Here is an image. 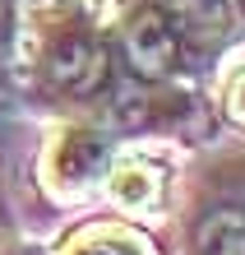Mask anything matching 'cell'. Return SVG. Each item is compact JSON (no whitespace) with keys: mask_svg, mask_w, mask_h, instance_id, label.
Wrapping results in <instances>:
<instances>
[{"mask_svg":"<svg viewBox=\"0 0 245 255\" xmlns=\"http://www.w3.org/2000/svg\"><path fill=\"white\" fill-rule=\"evenodd\" d=\"M227 102H232V112H236L241 121H245V74H241V79L232 84V98H227Z\"/></svg>","mask_w":245,"mask_h":255,"instance_id":"52a82bcc","label":"cell"},{"mask_svg":"<svg viewBox=\"0 0 245 255\" xmlns=\"http://www.w3.org/2000/svg\"><path fill=\"white\" fill-rule=\"evenodd\" d=\"M236 5H241V14H245V0H236Z\"/></svg>","mask_w":245,"mask_h":255,"instance_id":"ba28073f","label":"cell"},{"mask_svg":"<svg viewBox=\"0 0 245 255\" xmlns=\"http://www.w3.org/2000/svg\"><path fill=\"white\" fill-rule=\"evenodd\" d=\"M227 5L222 0H144L125 19L130 56L144 74H176L185 61H199V51L218 37Z\"/></svg>","mask_w":245,"mask_h":255,"instance_id":"6da1fadb","label":"cell"},{"mask_svg":"<svg viewBox=\"0 0 245 255\" xmlns=\"http://www.w3.org/2000/svg\"><path fill=\"white\" fill-rule=\"evenodd\" d=\"M37 74L56 93H88L102 84V37L79 9L56 5L37 23Z\"/></svg>","mask_w":245,"mask_h":255,"instance_id":"7a4b0ae2","label":"cell"},{"mask_svg":"<svg viewBox=\"0 0 245 255\" xmlns=\"http://www.w3.org/2000/svg\"><path fill=\"white\" fill-rule=\"evenodd\" d=\"M162 186H166V172L158 162H144V158H130L120 162L111 172V200L120 209H134V214H144L162 200Z\"/></svg>","mask_w":245,"mask_h":255,"instance_id":"277c9868","label":"cell"},{"mask_svg":"<svg viewBox=\"0 0 245 255\" xmlns=\"http://www.w3.org/2000/svg\"><path fill=\"white\" fill-rule=\"evenodd\" d=\"M111 162V139L102 130H65L51 148V181L60 190H83L88 181H97Z\"/></svg>","mask_w":245,"mask_h":255,"instance_id":"3957f363","label":"cell"},{"mask_svg":"<svg viewBox=\"0 0 245 255\" xmlns=\"http://www.w3.org/2000/svg\"><path fill=\"white\" fill-rule=\"evenodd\" d=\"M199 255H245V218L236 214H218L199 228V242H194Z\"/></svg>","mask_w":245,"mask_h":255,"instance_id":"5b68a950","label":"cell"},{"mask_svg":"<svg viewBox=\"0 0 245 255\" xmlns=\"http://www.w3.org/2000/svg\"><path fill=\"white\" fill-rule=\"evenodd\" d=\"M70 255H148V246L130 232H111V228H97L88 232L83 242H74Z\"/></svg>","mask_w":245,"mask_h":255,"instance_id":"8992f818","label":"cell"}]
</instances>
